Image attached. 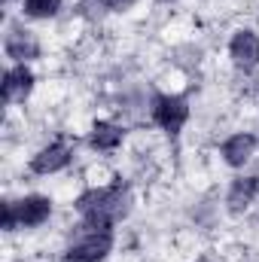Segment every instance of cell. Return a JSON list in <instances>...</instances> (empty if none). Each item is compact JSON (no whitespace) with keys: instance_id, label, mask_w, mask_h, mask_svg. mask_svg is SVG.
Here are the masks:
<instances>
[{"instance_id":"cell-1","label":"cell","mask_w":259,"mask_h":262,"mask_svg":"<svg viewBox=\"0 0 259 262\" xmlns=\"http://www.w3.org/2000/svg\"><path fill=\"white\" fill-rule=\"evenodd\" d=\"M73 210L89 220H104V223H119L131 210V195L125 183H110V186H92L79 192L73 201Z\"/></svg>"},{"instance_id":"cell-5","label":"cell","mask_w":259,"mask_h":262,"mask_svg":"<svg viewBox=\"0 0 259 262\" xmlns=\"http://www.w3.org/2000/svg\"><path fill=\"white\" fill-rule=\"evenodd\" d=\"M73 159V146L64 140H55L43 149H37V156H31V171L40 174V177H49V174H58L64 171Z\"/></svg>"},{"instance_id":"cell-8","label":"cell","mask_w":259,"mask_h":262,"mask_svg":"<svg viewBox=\"0 0 259 262\" xmlns=\"http://www.w3.org/2000/svg\"><path fill=\"white\" fill-rule=\"evenodd\" d=\"M34 70L28 64H15L9 67L6 73H3V101L6 104H18V101H25L31 92H34Z\"/></svg>"},{"instance_id":"cell-14","label":"cell","mask_w":259,"mask_h":262,"mask_svg":"<svg viewBox=\"0 0 259 262\" xmlns=\"http://www.w3.org/2000/svg\"><path fill=\"white\" fill-rule=\"evenodd\" d=\"M18 229V220H15V204L6 198L3 201V232H15Z\"/></svg>"},{"instance_id":"cell-12","label":"cell","mask_w":259,"mask_h":262,"mask_svg":"<svg viewBox=\"0 0 259 262\" xmlns=\"http://www.w3.org/2000/svg\"><path fill=\"white\" fill-rule=\"evenodd\" d=\"M21 9L28 18H52L61 9V0H21Z\"/></svg>"},{"instance_id":"cell-3","label":"cell","mask_w":259,"mask_h":262,"mask_svg":"<svg viewBox=\"0 0 259 262\" xmlns=\"http://www.w3.org/2000/svg\"><path fill=\"white\" fill-rule=\"evenodd\" d=\"M149 116L153 122L168 134H180V128L189 119V101L183 95H153L149 104Z\"/></svg>"},{"instance_id":"cell-2","label":"cell","mask_w":259,"mask_h":262,"mask_svg":"<svg viewBox=\"0 0 259 262\" xmlns=\"http://www.w3.org/2000/svg\"><path fill=\"white\" fill-rule=\"evenodd\" d=\"M113 250V229H95L79 220L73 241L67 247V262H101Z\"/></svg>"},{"instance_id":"cell-9","label":"cell","mask_w":259,"mask_h":262,"mask_svg":"<svg viewBox=\"0 0 259 262\" xmlns=\"http://www.w3.org/2000/svg\"><path fill=\"white\" fill-rule=\"evenodd\" d=\"M256 152V137L247 134V131H238L232 137H226V143L220 146V156L229 168H244Z\"/></svg>"},{"instance_id":"cell-10","label":"cell","mask_w":259,"mask_h":262,"mask_svg":"<svg viewBox=\"0 0 259 262\" xmlns=\"http://www.w3.org/2000/svg\"><path fill=\"white\" fill-rule=\"evenodd\" d=\"M256 192H259V177H238V180H232V186H229V195H226L229 210H232V213H241V210H247V207L253 204Z\"/></svg>"},{"instance_id":"cell-16","label":"cell","mask_w":259,"mask_h":262,"mask_svg":"<svg viewBox=\"0 0 259 262\" xmlns=\"http://www.w3.org/2000/svg\"><path fill=\"white\" fill-rule=\"evenodd\" d=\"M165 3H168V0H165Z\"/></svg>"},{"instance_id":"cell-15","label":"cell","mask_w":259,"mask_h":262,"mask_svg":"<svg viewBox=\"0 0 259 262\" xmlns=\"http://www.w3.org/2000/svg\"><path fill=\"white\" fill-rule=\"evenodd\" d=\"M3 3H9V0H3Z\"/></svg>"},{"instance_id":"cell-7","label":"cell","mask_w":259,"mask_h":262,"mask_svg":"<svg viewBox=\"0 0 259 262\" xmlns=\"http://www.w3.org/2000/svg\"><path fill=\"white\" fill-rule=\"evenodd\" d=\"M12 204H15V220L21 229H37L52 216V201L46 195H25Z\"/></svg>"},{"instance_id":"cell-11","label":"cell","mask_w":259,"mask_h":262,"mask_svg":"<svg viewBox=\"0 0 259 262\" xmlns=\"http://www.w3.org/2000/svg\"><path fill=\"white\" fill-rule=\"evenodd\" d=\"M122 140H125L122 125L107 122V119L95 122V125H92V134H89V143H92V149H98V152H113Z\"/></svg>"},{"instance_id":"cell-13","label":"cell","mask_w":259,"mask_h":262,"mask_svg":"<svg viewBox=\"0 0 259 262\" xmlns=\"http://www.w3.org/2000/svg\"><path fill=\"white\" fill-rule=\"evenodd\" d=\"M134 6V0H82V9H110V12H125Z\"/></svg>"},{"instance_id":"cell-6","label":"cell","mask_w":259,"mask_h":262,"mask_svg":"<svg viewBox=\"0 0 259 262\" xmlns=\"http://www.w3.org/2000/svg\"><path fill=\"white\" fill-rule=\"evenodd\" d=\"M3 52H6L15 64H25V61L40 58V40H37V34L28 31V28H9L6 40H3Z\"/></svg>"},{"instance_id":"cell-4","label":"cell","mask_w":259,"mask_h":262,"mask_svg":"<svg viewBox=\"0 0 259 262\" xmlns=\"http://www.w3.org/2000/svg\"><path fill=\"white\" fill-rule=\"evenodd\" d=\"M229 58L238 70H256L259 67V34L250 28H241L229 40Z\"/></svg>"}]
</instances>
